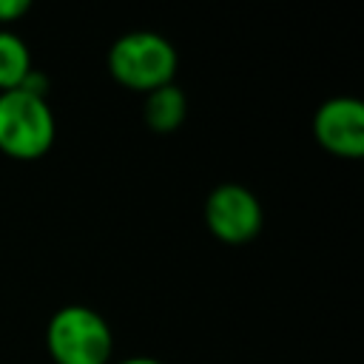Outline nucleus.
Masks as SVG:
<instances>
[{
    "instance_id": "obj_1",
    "label": "nucleus",
    "mask_w": 364,
    "mask_h": 364,
    "mask_svg": "<svg viewBox=\"0 0 364 364\" xmlns=\"http://www.w3.org/2000/svg\"><path fill=\"white\" fill-rule=\"evenodd\" d=\"M179 65V54L168 37L159 31H128L117 37L108 48V71L111 77L131 91H154L173 82Z\"/></svg>"
},
{
    "instance_id": "obj_2",
    "label": "nucleus",
    "mask_w": 364,
    "mask_h": 364,
    "mask_svg": "<svg viewBox=\"0 0 364 364\" xmlns=\"http://www.w3.org/2000/svg\"><path fill=\"white\" fill-rule=\"evenodd\" d=\"M46 347L54 364H111V324L88 304H65L46 324Z\"/></svg>"
},
{
    "instance_id": "obj_3",
    "label": "nucleus",
    "mask_w": 364,
    "mask_h": 364,
    "mask_svg": "<svg viewBox=\"0 0 364 364\" xmlns=\"http://www.w3.org/2000/svg\"><path fill=\"white\" fill-rule=\"evenodd\" d=\"M57 136L54 111L46 97L23 88L0 91V151L11 159H40Z\"/></svg>"
},
{
    "instance_id": "obj_4",
    "label": "nucleus",
    "mask_w": 364,
    "mask_h": 364,
    "mask_svg": "<svg viewBox=\"0 0 364 364\" xmlns=\"http://www.w3.org/2000/svg\"><path fill=\"white\" fill-rule=\"evenodd\" d=\"M205 225L225 245H245L259 236L264 210L259 196L242 182H219L205 196Z\"/></svg>"
},
{
    "instance_id": "obj_5",
    "label": "nucleus",
    "mask_w": 364,
    "mask_h": 364,
    "mask_svg": "<svg viewBox=\"0 0 364 364\" xmlns=\"http://www.w3.org/2000/svg\"><path fill=\"white\" fill-rule=\"evenodd\" d=\"M316 142L341 159H358L364 154V105L355 97H330L313 114Z\"/></svg>"
},
{
    "instance_id": "obj_6",
    "label": "nucleus",
    "mask_w": 364,
    "mask_h": 364,
    "mask_svg": "<svg viewBox=\"0 0 364 364\" xmlns=\"http://www.w3.org/2000/svg\"><path fill=\"white\" fill-rule=\"evenodd\" d=\"M142 117H145V125L154 134L176 131L185 122V117H188V97H185V91L179 85H173V82L148 91L145 102H142Z\"/></svg>"
},
{
    "instance_id": "obj_7",
    "label": "nucleus",
    "mask_w": 364,
    "mask_h": 364,
    "mask_svg": "<svg viewBox=\"0 0 364 364\" xmlns=\"http://www.w3.org/2000/svg\"><path fill=\"white\" fill-rule=\"evenodd\" d=\"M34 71L31 51L23 37L9 28H0V91H14Z\"/></svg>"
},
{
    "instance_id": "obj_8",
    "label": "nucleus",
    "mask_w": 364,
    "mask_h": 364,
    "mask_svg": "<svg viewBox=\"0 0 364 364\" xmlns=\"http://www.w3.org/2000/svg\"><path fill=\"white\" fill-rule=\"evenodd\" d=\"M31 9L28 0H0V23H14Z\"/></svg>"
},
{
    "instance_id": "obj_9",
    "label": "nucleus",
    "mask_w": 364,
    "mask_h": 364,
    "mask_svg": "<svg viewBox=\"0 0 364 364\" xmlns=\"http://www.w3.org/2000/svg\"><path fill=\"white\" fill-rule=\"evenodd\" d=\"M111 364H165L154 355H128V358H119V361H111Z\"/></svg>"
}]
</instances>
